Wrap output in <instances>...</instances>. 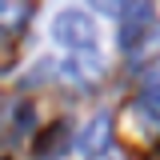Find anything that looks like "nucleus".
Segmentation results:
<instances>
[{
    "label": "nucleus",
    "mask_w": 160,
    "mask_h": 160,
    "mask_svg": "<svg viewBox=\"0 0 160 160\" xmlns=\"http://www.w3.org/2000/svg\"><path fill=\"white\" fill-rule=\"evenodd\" d=\"M152 28V4L148 0H132L120 12V48H136Z\"/></svg>",
    "instance_id": "obj_3"
},
{
    "label": "nucleus",
    "mask_w": 160,
    "mask_h": 160,
    "mask_svg": "<svg viewBox=\"0 0 160 160\" xmlns=\"http://www.w3.org/2000/svg\"><path fill=\"white\" fill-rule=\"evenodd\" d=\"M76 148H80V156H88V160L104 156L112 148V112H96L80 128V136H76Z\"/></svg>",
    "instance_id": "obj_2"
},
{
    "label": "nucleus",
    "mask_w": 160,
    "mask_h": 160,
    "mask_svg": "<svg viewBox=\"0 0 160 160\" xmlns=\"http://www.w3.org/2000/svg\"><path fill=\"white\" fill-rule=\"evenodd\" d=\"M52 36H56V44L80 52V48H92L96 44V24H92L88 12H80V8H64L52 20Z\"/></svg>",
    "instance_id": "obj_1"
},
{
    "label": "nucleus",
    "mask_w": 160,
    "mask_h": 160,
    "mask_svg": "<svg viewBox=\"0 0 160 160\" xmlns=\"http://www.w3.org/2000/svg\"><path fill=\"white\" fill-rule=\"evenodd\" d=\"M140 108L160 120V72H148L144 76V84H140Z\"/></svg>",
    "instance_id": "obj_7"
},
{
    "label": "nucleus",
    "mask_w": 160,
    "mask_h": 160,
    "mask_svg": "<svg viewBox=\"0 0 160 160\" xmlns=\"http://www.w3.org/2000/svg\"><path fill=\"white\" fill-rule=\"evenodd\" d=\"M128 4H132V0H88L92 12H100V16H116V20H120V12H124Z\"/></svg>",
    "instance_id": "obj_8"
},
{
    "label": "nucleus",
    "mask_w": 160,
    "mask_h": 160,
    "mask_svg": "<svg viewBox=\"0 0 160 160\" xmlns=\"http://www.w3.org/2000/svg\"><path fill=\"white\" fill-rule=\"evenodd\" d=\"M60 76L80 84V88H92V84H100V76H104V60H100L92 48H80L72 60L60 64Z\"/></svg>",
    "instance_id": "obj_4"
},
{
    "label": "nucleus",
    "mask_w": 160,
    "mask_h": 160,
    "mask_svg": "<svg viewBox=\"0 0 160 160\" xmlns=\"http://www.w3.org/2000/svg\"><path fill=\"white\" fill-rule=\"evenodd\" d=\"M64 148H68V128L56 124L52 136H44V140L36 144V160H60V156H64Z\"/></svg>",
    "instance_id": "obj_6"
},
{
    "label": "nucleus",
    "mask_w": 160,
    "mask_h": 160,
    "mask_svg": "<svg viewBox=\"0 0 160 160\" xmlns=\"http://www.w3.org/2000/svg\"><path fill=\"white\" fill-rule=\"evenodd\" d=\"M32 16V0H0V28L12 32Z\"/></svg>",
    "instance_id": "obj_5"
}]
</instances>
